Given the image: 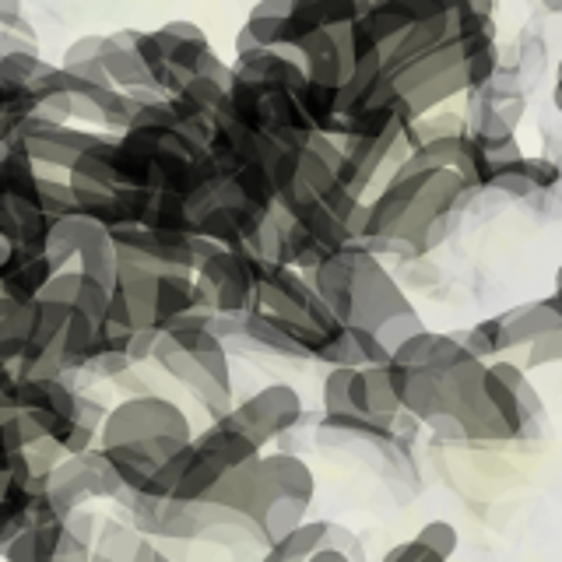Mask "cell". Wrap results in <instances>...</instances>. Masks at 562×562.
I'll return each mask as SVG.
<instances>
[{"instance_id":"d590c367","label":"cell","mask_w":562,"mask_h":562,"mask_svg":"<svg viewBox=\"0 0 562 562\" xmlns=\"http://www.w3.org/2000/svg\"><path fill=\"white\" fill-rule=\"evenodd\" d=\"M14 14H22V0H0V25H8Z\"/></svg>"},{"instance_id":"ab89813d","label":"cell","mask_w":562,"mask_h":562,"mask_svg":"<svg viewBox=\"0 0 562 562\" xmlns=\"http://www.w3.org/2000/svg\"><path fill=\"white\" fill-rule=\"evenodd\" d=\"M549 303H552V306L559 310V316H562V292H552V295H549Z\"/></svg>"},{"instance_id":"3957f363","label":"cell","mask_w":562,"mask_h":562,"mask_svg":"<svg viewBox=\"0 0 562 562\" xmlns=\"http://www.w3.org/2000/svg\"><path fill=\"white\" fill-rule=\"evenodd\" d=\"M260 453L263 450L246 432H239L228 415L211 418V426L190 439L183 468L176 474L169 496L193 506L228 509V514H239L250 524Z\"/></svg>"},{"instance_id":"f1b7e54d","label":"cell","mask_w":562,"mask_h":562,"mask_svg":"<svg viewBox=\"0 0 562 562\" xmlns=\"http://www.w3.org/2000/svg\"><path fill=\"white\" fill-rule=\"evenodd\" d=\"M102 49H105V35H95V32H88V35H78L75 43H70L64 49V57L60 64H85V60H99L102 57Z\"/></svg>"},{"instance_id":"60d3db41","label":"cell","mask_w":562,"mask_h":562,"mask_svg":"<svg viewBox=\"0 0 562 562\" xmlns=\"http://www.w3.org/2000/svg\"><path fill=\"white\" fill-rule=\"evenodd\" d=\"M555 292H562V263L555 268Z\"/></svg>"},{"instance_id":"52a82bcc","label":"cell","mask_w":562,"mask_h":562,"mask_svg":"<svg viewBox=\"0 0 562 562\" xmlns=\"http://www.w3.org/2000/svg\"><path fill=\"white\" fill-rule=\"evenodd\" d=\"M263 263L268 260L246 250V246H239V250L218 246L193 271V285H198L201 303L218 316H246L257 306V285Z\"/></svg>"},{"instance_id":"e0dca14e","label":"cell","mask_w":562,"mask_h":562,"mask_svg":"<svg viewBox=\"0 0 562 562\" xmlns=\"http://www.w3.org/2000/svg\"><path fill=\"white\" fill-rule=\"evenodd\" d=\"M193 310H207L198 295V285H193V274L187 271H166V274H155V330H166L172 321L193 313Z\"/></svg>"},{"instance_id":"1f68e13d","label":"cell","mask_w":562,"mask_h":562,"mask_svg":"<svg viewBox=\"0 0 562 562\" xmlns=\"http://www.w3.org/2000/svg\"><path fill=\"white\" fill-rule=\"evenodd\" d=\"M292 11V0H257L250 8L254 18H274V22H285Z\"/></svg>"},{"instance_id":"5bb4252c","label":"cell","mask_w":562,"mask_h":562,"mask_svg":"<svg viewBox=\"0 0 562 562\" xmlns=\"http://www.w3.org/2000/svg\"><path fill=\"white\" fill-rule=\"evenodd\" d=\"M348 404L351 415L380 422V426H397L404 415L391 386V376H386V366H356L348 386Z\"/></svg>"},{"instance_id":"ffe728a7","label":"cell","mask_w":562,"mask_h":562,"mask_svg":"<svg viewBox=\"0 0 562 562\" xmlns=\"http://www.w3.org/2000/svg\"><path fill=\"white\" fill-rule=\"evenodd\" d=\"M327 541V520H303L263 549L260 562H306Z\"/></svg>"},{"instance_id":"9c48e42d","label":"cell","mask_w":562,"mask_h":562,"mask_svg":"<svg viewBox=\"0 0 562 562\" xmlns=\"http://www.w3.org/2000/svg\"><path fill=\"white\" fill-rule=\"evenodd\" d=\"M0 404L18 415H25L46 439L57 443L67 432L70 418H75L78 391L67 383V376H22L8 386Z\"/></svg>"},{"instance_id":"cb8c5ba5","label":"cell","mask_w":562,"mask_h":562,"mask_svg":"<svg viewBox=\"0 0 562 562\" xmlns=\"http://www.w3.org/2000/svg\"><path fill=\"white\" fill-rule=\"evenodd\" d=\"M40 207L49 218L75 215L78 204H75V190H70L67 176H40Z\"/></svg>"},{"instance_id":"8992f818","label":"cell","mask_w":562,"mask_h":562,"mask_svg":"<svg viewBox=\"0 0 562 562\" xmlns=\"http://www.w3.org/2000/svg\"><path fill=\"white\" fill-rule=\"evenodd\" d=\"M313 496H316V479L303 457L289 450L260 453L257 499L250 509L254 541H260L263 549H268L271 541L289 535L292 527L306 520Z\"/></svg>"},{"instance_id":"30bf717a","label":"cell","mask_w":562,"mask_h":562,"mask_svg":"<svg viewBox=\"0 0 562 562\" xmlns=\"http://www.w3.org/2000/svg\"><path fill=\"white\" fill-rule=\"evenodd\" d=\"M225 415L233 418V426L239 432H246L263 450L268 443H274L278 436L292 432L299 422L306 418V404H303V394H299L295 386L268 383V386H260L257 394L233 404Z\"/></svg>"},{"instance_id":"7c38bea8","label":"cell","mask_w":562,"mask_h":562,"mask_svg":"<svg viewBox=\"0 0 562 562\" xmlns=\"http://www.w3.org/2000/svg\"><path fill=\"white\" fill-rule=\"evenodd\" d=\"M57 274L46 257V250H29V246L0 243V292L11 303H32L40 299L43 285Z\"/></svg>"},{"instance_id":"836d02e7","label":"cell","mask_w":562,"mask_h":562,"mask_svg":"<svg viewBox=\"0 0 562 562\" xmlns=\"http://www.w3.org/2000/svg\"><path fill=\"white\" fill-rule=\"evenodd\" d=\"M306 562H351V559L338 549H330V544H324V549H316Z\"/></svg>"},{"instance_id":"7a4b0ae2","label":"cell","mask_w":562,"mask_h":562,"mask_svg":"<svg viewBox=\"0 0 562 562\" xmlns=\"http://www.w3.org/2000/svg\"><path fill=\"white\" fill-rule=\"evenodd\" d=\"M190 418L162 394H131L105 412L95 447L110 457L127 496H148L155 479L183 447H190ZM120 492V496H123Z\"/></svg>"},{"instance_id":"2e32d148","label":"cell","mask_w":562,"mask_h":562,"mask_svg":"<svg viewBox=\"0 0 562 562\" xmlns=\"http://www.w3.org/2000/svg\"><path fill=\"white\" fill-rule=\"evenodd\" d=\"M562 180V169L552 162V158H514V162H506L496 176L488 180L485 190H496V193H506V198H531V193H541L549 190Z\"/></svg>"},{"instance_id":"ba28073f","label":"cell","mask_w":562,"mask_h":562,"mask_svg":"<svg viewBox=\"0 0 562 562\" xmlns=\"http://www.w3.org/2000/svg\"><path fill=\"white\" fill-rule=\"evenodd\" d=\"M99 517L88 506L75 509L64 520H35L22 535H14L0 559L4 562H88L92 555Z\"/></svg>"},{"instance_id":"f546056e","label":"cell","mask_w":562,"mask_h":562,"mask_svg":"<svg viewBox=\"0 0 562 562\" xmlns=\"http://www.w3.org/2000/svg\"><path fill=\"white\" fill-rule=\"evenodd\" d=\"M324 544H330V549H338V552H345L351 562H366V552H362V541L348 531L345 524H334V520H327V541Z\"/></svg>"},{"instance_id":"277c9868","label":"cell","mask_w":562,"mask_h":562,"mask_svg":"<svg viewBox=\"0 0 562 562\" xmlns=\"http://www.w3.org/2000/svg\"><path fill=\"white\" fill-rule=\"evenodd\" d=\"M306 278L313 292L324 299L327 310L348 330L373 334L383 321L412 310V299L404 295L394 274L383 268V260L359 243H348L341 250H334Z\"/></svg>"},{"instance_id":"e575fe53","label":"cell","mask_w":562,"mask_h":562,"mask_svg":"<svg viewBox=\"0 0 562 562\" xmlns=\"http://www.w3.org/2000/svg\"><path fill=\"white\" fill-rule=\"evenodd\" d=\"M131 562H166V559H162V552L155 549V541H151V538H145V544H140L137 555H134Z\"/></svg>"},{"instance_id":"d6a6232c","label":"cell","mask_w":562,"mask_h":562,"mask_svg":"<svg viewBox=\"0 0 562 562\" xmlns=\"http://www.w3.org/2000/svg\"><path fill=\"white\" fill-rule=\"evenodd\" d=\"M233 46H236V57H243V53H254V49H263V46H260V43L254 40V32H250V29H246V25H243V29L236 32V40H233Z\"/></svg>"},{"instance_id":"7bdbcfd3","label":"cell","mask_w":562,"mask_h":562,"mask_svg":"<svg viewBox=\"0 0 562 562\" xmlns=\"http://www.w3.org/2000/svg\"><path fill=\"white\" fill-rule=\"evenodd\" d=\"M166 562H169V559H166Z\"/></svg>"},{"instance_id":"83f0119b","label":"cell","mask_w":562,"mask_h":562,"mask_svg":"<svg viewBox=\"0 0 562 562\" xmlns=\"http://www.w3.org/2000/svg\"><path fill=\"white\" fill-rule=\"evenodd\" d=\"M137 113H140V105L127 92H123V88H116L113 99L102 105V131L105 134H123L137 120Z\"/></svg>"},{"instance_id":"d4e9b609","label":"cell","mask_w":562,"mask_h":562,"mask_svg":"<svg viewBox=\"0 0 562 562\" xmlns=\"http://www.w3.org/2000/svg\"><path fill=\"white\" fill-rule=\"evenodd\" d=\"M180 99H187L190 105H198V110H204V113H211V116H222V110H225V99H228V88L225 85H218V81H211V78H190L187 85H183V92H176Z\"/></svg>"},{"instance_id":"8d00e7d4","label":"cell","mask_w":562,"mask_h":562,"mask_svg":"<svg viewBox=\"0 0 562 562\" xmlns=\"http://www.w3.org/2000/svg\"><path fill=\"white\" fill-rule=\"evenodd\" d=\"M471 11H479V14H492V8H496V0H468Z\"/></svg>"},{"instance_id":"7402d4cb","label":"cell","mask_w":562,"mask_h":562,"mask_svg":"<svg viewBox=\"0 0 562 562\" xmlns=\"http://www.w3.org/2000/svg\"><path fill=\"white\" fill-rule=\"evenodd\" d=\"M99 64L105 67V75H110V81L116 85V88H137V85H151V78H148V70H145V64H140V57L134 49H123V46H116L110 35H105V49H102V57H99ZM155 88V85H151Z\"/></svg>"},{"instance_id":"9a60e30c","label":"cell","mask_w":562,"mask_h":562,"mask_svg":"<svg viewBox=\"0 0 562 562\" xmlns=\"http://www.w3.org/2000/svg\"><path fill=\"white\" fill-rule=\"evenodd\" d=\"M499 321H503V341H506L503 359H514L520 348H527L535 338H541V334L562 327V316L549 303V295L535 299V303H520L514 310L499 313Z\"/></svg>"},{"instance_id":"4316f807","label":"cell","mask_w":562,"mask_h":562,"mask_svg":"<svg viewBox=\"0 0 562 562\" xmlns=\"http://www.w3.org/2000/svg\"><path fill=\"white\" fill-rule=\"evenodd\" d=\"M520 362L524 369H541V366H555L562 362V327L559 330H549V334H541V338H535L527 348H520Z\"/></svg>"},{"instance_id":"f35d334b","label":"cell","mask_w":562,"mask_h":562,"mask_svg":"<svg viewBox=\"0 0 562 562\" xmlns=\"http://www.w3.org/2000/svg\"><path fill=\"white\" fill-rule=\"evenodd\" d=\"M11 306H14V303H11V299H8L4 292H0V321H4V316L11 313Z\"/></svg>"},{"instance_id":"5b68a950","label":"cell","mask_w":562,"mask_h":562,"mask_svg":"<svg viewBox=\"0 0 562 562\" xmlns=\"http://www.w3.org/2000/svg\"><path fill=\"white\" fill-rule=\"evenodd\" d=\"M211 310H193L166 330H158L151 359L162 366L180 386L204 404L211 418L233 408V366H228L225 341L211 330Z\"/></svg>"},{"instance_id":"8fae6325","label":"cell","mask_w":562,"mask_h":562,"mask_svg":"<svg viewBox=\"0 0 562 562\" xmlns=\"http://www.w3.org/2000/svg\"><path fill=\"white\" fill-rule=\"evenodd\" d=\"M105 131L95 127H75V123H43L25 140V151L32 158V166L40 169V176H67V169L75 166V158L92 148Z\"/></svg>"},{"instance_id":"4fadbf2b","label":"cell","mask_w":562,"mask_h":562,"mask_svg":"<svg viewBox=\"0 0 562 562\" xmlns=\"http://www.w3.org/2000/svg\"><path fill=\"white\" fill-rule=\"evenodd\" d=\"M362 11H366L362 0H292V11H289L285 22H281L274 46L295 49V43L306 40L310 32L334 29V25H351Z\"/></svg>"},{"instance_id":"b9f144b4","label":"cell","mask_w":562,"mask_h":562,"mask_svg":"<svg viewBox=\"0 0 562 562\" xmlns=\"http://www.w3.org/2000/svg\"><path fill=\"white\" fill-rule=\"evenodd\" d=\"M362 4H366V8H369V4H380V0H362Z\"/></svg>"},{"instance_id":"6da1fadb","label":"cell","mask_w":562,"mask_h":562,"mask_svg":"<svg viewBox=\"0 0 562 562\" xmlns=\"http://www.w3.org/2000/svg\"><path fill=\"white\" fill-rule=\"evenodd\" d=\"M468 193L474 190L450 166H394L383 190L373 201H366V228L359 246L376 257L394 254L401 260H422L450 236Z\"/></svg>"},{"instance_id":"74e56055","label":"cell","mask_w":562,"mask_h":562,"mask_svg":"<svg viewBox=\"0 0 562 562\" xmlns=\"http://www.w3.org/2000/svg\"><path fill=\"white\" fill-rule=\"evenodd\" d=\"M552 102H555V110L562 113V75H559V81H555V88H552Z\"/></svg>"},{"instance_id":"44dd1931","label":"cell","mask_w":562,"mask_h":562,"mask_svg":"<svg viewBox=\"0 0 562 562\" xmlns=\"http://www.w3.org/2000/svg\"><path fill=\"white\" fill-rule=\"evenodd\" d=\"M145 228H155V233H190L193 236V218L187 211V201L172 190H151Z\"/></svg>"},{"instance_id":"ac0fdd59","label":"cell","mask_w":562,"mask_h":562,"mask_svg":"<svg viewBox=\"0 0 562 562\" xmlns=\"http://www.w3.org/2000/svg\"><path fill=\"white\" fill-rule=\"evenodd\" d=\"M105 412H110V408H105L102 401H95L92 394H81L78 391L75 418H70L67 432L57 439V447L64 450V457H75V453H85V450L95 447L99 429H102V422H105Z\"/></svg>"},{"instance_id":"4dcf8cb0","label":"cell","mask_w":562,"mask_h":562,"mask_svg":"<svg viewBox=\"0 0 562 562\" xmlns=\"http://www.w3.org/2000/svg\"><path fill=\"white\" fill-rule=\"evenodd\" d=\"M380 562H443V559H439L436 552H429L422 541L408 538V541H397L391 552H383Z\"/></svg>"},{"instance_id":"d6986e66","label":"cell","mask_w":562,"mask_h":562,"mask_svg":"<svg viewBox=\"0 0 562 562\" xmlns=\"http://www.w3.org/2000/svg\"><path fill=\"white\" fill-rule=\"evenodd\" d=\"M75 268H78L81 274H88V278H95L99 285L113 289L116 268H120V257H116V243H113V236H110V228H105V225H95L92 233H88V239L81 243V250H78Z\"/></svg>"},{"instance_id":"603a6c76","label":"cell","mask_w":562,"mask_h":562,"mask_svg":"<svg viewBox=\"0 0 562 562\" xmlns=\"http://www.w3.org/2000/svg\"><path fill=\"white\" fill-rule=\"evenodd\" d=\"M49 64L40 57V49H14L0 57V85L11 88H29L35 78L43 75Z\"/></svg>"},{"instance_id":"484cf974","label":"cell","mask_w":562,"mask_h":562,"mask_svg":"<svg viewBox=\"0 0 562 562\" xmlns=\"http://www.w3.org/2000/svg\"><path fill=\"white\" fill-rule=\"evenodd\" d=\"M415 541H422L429 552H436L443 562H450L457 555V549H461V535H457V527L450 520H439V517L429 520V524H422Z\"/></svg>"}]
</instances>
